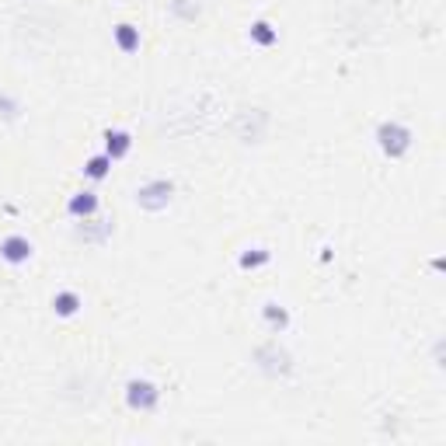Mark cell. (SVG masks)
Wrapping results in <instances>:
<instances>
[{
	"instance_id": "cell-15",
	"label": "cell",
	"mask_w": 446,
	"mask_h": 446,
	"mask_svg": "<svg viewBox=\"0 0 446 446\" xmlns=\"http://www.w3.org/2000/svg\"><path fill=\"white\" fill-rule=\"evenodd\" d=\"M265 321L272 332H282L286 324H289V317H286V310L282 307H275V303H265Z\"/></svg>"
},
{
	"instance_id": "cell-1",
	"label": "cell",
	"mask_w": 446,
	"mask_h": 446,
	"mask_svg": "<svg viewBox=\"0 0 446 446\" xmlns=\"http://www.w3.org/2000/svg\"><path fill=\"white\" fill-rule=\"evenodd\" d=\"M376 143L387 157H405L408 147H412V133L401 122H380L376 126Z\"/></svg>"
},
{
	"instance_id": "cell-16",
	"label": "cell",
	"mask_w": 446,
	"mask_h": 446,
	"mask_svg": "<svg viewBox=\"0 0 446 446\" xmlns=\"http://www.w3.org/2000/svg\"><path fill=\"white\" fill-rule=\"evenodd\" d=\"M265 262H268V251H265V248H251L248 255H241V265H244V268L265 265Z\"/></svg>"
},
{
	"instance_id": "cell-6",
	"label": "cell",
	"mask_w": 446,
	"mask_h": 446,
	"mask_svg": "<svg viewBox=\"0 0 446 446\" xmlns=\"http://www.w3.org/2000/svg\"><path fill=\"white\" fill-rule=\"evenodd\" d=\"M129 147H133V140H129V133H126V129H108V133H105V154H108L112 161L126 157V154H129Z\"/></svg>"
},
{
	"instance_id": "cell-2",
	"label": "cell",
	"mask_w": 446,
	"mask_h": 446,
	"mask_svg": "<svg viewBox=\"0 0 446 446\" xmlns=\"http://www.w3.org/2000/svg\"><path fill=\"white\" fill-rule=\"evenodd\" d=\"M171 195H175V185H171V181H168V178H154V181H147V185H140L136 202H140V209L161 213V209H168Z\"/></svg>"
},
{
	"instance_id": "cell-10",
	"label": "cell",
	"mask_w": 446,
	"mask_h": 446,
	"mask_svg": "<svg viewBox=\"0 0 446 446\" xmlns=\"http://www.w3.org/2000/svg\"><path fill=\"white\" fill-rule=\"evenodd\" d=\"M53 307H56V314H60V317H74V314L81 310V296H77L74 289H63V293H56V296H53Z\"/></svg>"
},
{
	"instance_id": "cell-7",
	"label": "cell",
	"mask_w": 446,
	"mask_h": 446,
	"mask_svg": "<svg viewBox=\"0 0 446 446\" xmlns=\"http://www.w3.org/2000/svg\"><path fill=\"white\" fill-rule=\"evenodd\" d=\"M258 356L268 359V362H262V369L272 373V376H275V373H289V356H286L279 346H265V349H258Z\"/></svg>"
},
{
	"instance_id": "cell-4",
	"label": "cell",
	"mask_w": 446,
	"mask_h": 446,
	"mask_svg": "<svg viewBox=\"0 0 446 446\" xmlns=\"http://www.w3.org/2000/svg\"><path fill=\"white\" fill-rule=\"evenodd\" d=\"M265 126H268V115H265V112H258V108H248V112H241V115H237V136H241L244 143L262 140Z\"/></svg>"
},
{
	"instance_id": "cell-12",
	"label": "cell",
	"mask_w": 446,
	"mask_h": 446,
	"mask_svg": "<svg viewBox=\"0 0 446 446\" xmlns=\"http://www.w3.org/2000/svg\"><path fill=\"white\" fill-rule=\"evenodd\" d=\"M77 234H81L84 241H94V244H98V241L112 237V220H101V227H94V220H91V223H84Z\"/></svg>"
},
{
	"instance_id": "cell-9",
	"label": "cell",
	"mask_w": 446,
	"mask_h": 446,
	"mask_svg": "<svg viewBox=\"0 0 446 446\" xmlns=\"http://www.w3.org/2000/svg\"><path fill=\"white\" fill-rule=\"evenodd\" d=\"M115 42L122 53H136L140 49V28L136 25H115Z\"/></svg>"
},
{
	"instance_id": "cell-14",
	"label": "cell",
	"mask_w": 446,
	"mask_h": 446,
	"mask_svg": "<svg viewBox=\"0 0 446 446\" xmlns=\"http://www.w3.org/2000/svg\"><path fill=\"white\" fill-rule=\"evenodd\" d=\"M251 39H255L258 46H272L279 35H275V28H272L268 21H255V25H251Z\"/></svg>"
},
{
	"instance_id": "cell-13",
	"label": "cell",
	"mask_w": 446,
	"mask_h": 446,
	"mask_svg": "<svg viewBox=\"0 0 446 446\" xmlns=\"http://www.w3.org/2000/svg\"><path fill=\"white\" fill-rule=\"evenodd\" d=\"M108 168H112V157H108V154H101V157H91L88 164H84V175H88V178H105V175H108Z\"/></svg>"
},
{
	"instance_id": "cell-11",
	"label": "cell",
	"mask_w": 446,
	"mask_h": 446,
	"mask_svg": "<svg viewBox=\"0 0 446 446\" xmlns=\"http://www.w3.org/2000/svg\"><path fill=\"white\" fill-rule=\"evenodd\" d=\"M168 7H171V14L181 18V21H195V18L202 14V4H199V0H171Z\"/></svg>"
},
{
	"instance_id": "cell-17",
	"label": "cell",
	"mask_w": 446,
	"mask_h": 446,
	"mask_svg": "<svg viewBox=\"0 0 446 446\" xmlns=\"http://www.w3.org/2000/svg\"><path fill=\"white\" fill-rule=\"evenodd\" d=\"M0 119H4V122L18 119V101H14V98H7V94H0Z\"/></svg>"
},
{
	"instance_id": "cell-5",
	"label": "cell",
	"mask_w": 446,
	"mask_h": 446,
	"mask_svg": "<svg viewBox=\"0 0 446 446\" xmlns=\"http://www.w3.org/2000/svg\"><path fill=\"white\" fill-rule=\"evenodd\" d=\"M0 258L11 262V265L28 262V258H32V241H28V237H18V234L4 237V241H0Z\"/></svg>"
},
{
	"instance_id": "cell-3",
	"label": "cell",
	"mask_w": 446,
	"mask_h": 446,
	"mask_svg": "<svg viewBox=\"0 0 446 446\" xmlns=\"http://www.w3.org/2000/svg\"><path fill=\"white\" fill-rule=\"evenodd\" d=\"M157 398H161V391L150 380H129V387H126V401L133 412H154Z\"/></svg>"
},
{
	"instance_id": "cell-8",
	"label": "cell",
	"mask_w": 446,
	"mask_h": 446,
	"mask_svg": "<svg viewBox=\"0 0 446 446\" xmlns=\"http://www.w3.org/2000/svg\"><path fill=\"white\" fill-rule=\"evenodd\" d=\"M67 209H70V216H94L98 213V195L94 192H77Z\"/></svg>"
}]
</instances>
